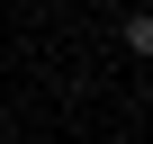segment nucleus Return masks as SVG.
<instances>
[{
    "label": "nucleus",
    "mask_w": 153,
    "mask_h": 144,
    "mask_svg": "<svg viewBox=\"0 0 153 144\" xmlns=\"http://www.w3.org/2000/svg\"><path fill=\"white\" fill-rule=\"evenodd\" d=\"M126 45H135V54H153V9H135V18H126Z\"/></svg>",
    "instance_id": "obj_1"
}]
</instances>
